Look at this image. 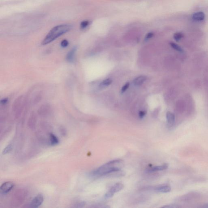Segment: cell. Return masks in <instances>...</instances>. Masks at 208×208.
<instances>
[{
  "label": "cell",
  "instance_id": "cell-1",
  "mask_svg": "<svg viewBox=\"0 0 208 208\" xmlns=\"http://www.w3.org/2000/svg\"><path fill=\"white\" fill-rule=\"evenodd\" d=\"M71 27V26L70 25L65 24L55 26L47 34L43 40L42 44L46 45L51 43L63 34L68 32L70 30Z\"/></svg>",
  "mask_w": 208,
  "mask_h": 208
},
{
  "label": "cell",
  "instance_id": "cell-2",
  "mask_svg": "<svg viewBox=\"0 0 208 208\" xmlns=\"http://www.w3.org/2000/svg\"><path fill=\"white\" fill-rule=\"evenodd\" d=\"M121 160H115L109 162L101 166L92 173L94 176H104L111 172H116L120 170L119 168L116 166V165L121 163Z\"/></svg>",
  "mask_w": 208,
  "mask_h": 208
},
{
  "label": "cell",
  "instance_id": "cell-3",
  "mask_svg": "<svg viewBox=\"0 0 208 208\" xmlns=\"http://www.w3.org/2000/svg\"><path fill=\"white\" fill-rule=\"evenodd\" d=\"M25 98L23 96H19L17 98L13 104V109L16 113H19L21 112L25 104Z\"/></svg>",
  "mask_w": 208,
  "mask_h": 208
},
{
  "label": "cell",
  "instance_id": "cell-4",
  "mask_svg": "<svg viewBox=\"0 0 208 208\" xmlns=\"http://www.w3.org/2000/svg\"><path fill=\"white\" fill-rule=\"evenodd\" d=\"M124 187V186L121 183H117L113 186L111 189L105 195V197L108 198L112 197L116 193L122 190Z\"/></svg>",
  "mask_w": 208,
  "mask_h": 208
},
{
  "label": "cell",
  "instance_id": "cell-5",
  "mask_svg": "<svg viewBox=\"0 0 208 208\" xmlns=\"http://www.w3.org/2000/svg\"><path fill=\"white\" fill-rule=\"evenodd\" d=\"M44 201V197L42 194H39L32 200L31 203V207L33 208H38L41 205Z\"/></svg>",
  "mask_w": 208,
  "mask_h": 208
},
{
  "label": "cell",
  "instance_id": "cell-6",
  "mask_svg": "<svg viewBox=\"0 0 208 208\" xmlns=\"http://www.w3.org/2000/svg\"><path fill=\"white\" fill-rule=\"evenodd\" d=\"M14 186V183L12 182H6L4 183L0 188L1 193L6 194L12 189Z\"/></svg>",
  "mask_w": 208,
  "mask_h": 208
},
{
  "label": "cell",
  "instance_id": "cell-7",
  "mask_svg": "<svg viewBox=\"0 0 208 208\" xmlns=\"http://www.w3.org/2000/svg\"><path fill=\"white\" fill-rule=\"evenodd\" d=\"M77 50V47H74L68 52L66 58V60L68 62H70V63L74 62V56H75Z\"/></svg>",
  "mask_w": 208,
  "mask_h": 208
},
{
  "label": "cell",
  "instance_id": "cell-8",
  "mask_svg": "<svg viewBox=\"0 0 208 208\" xmlns=\"http://www.w3.org/2000/svg\"><path fill=\"white\" fill-rule=\"evenodd\" d=\"M168 168V165L167 164H165L162 165L157 166L154 167L150 169L148 171L149 172H155L159 171H162L167 169Z\"/></svg>",
  "mask_w": 208,
  "mask_h": 208
},
{
  "label": "cell",
  "instance_id": "cell-9",
  "mask_svg": "<svg viewBox=\"0 0 208 208\" xmlns=\"http://www.w3.org/2000/svg\"><path fill=\"white\" fill-rule=\"evenodd\" d=\"M192 18L196 21H203L205 19V14L203 12H198L194 14Z\"/></svg>",
  "mask_w": 208,
  "mask_h": 208
},
{
  "label": "cell",
  "instance_id": "cell-10",
  "mask_svg": "<svg viewBox=\"0 0 208 208\" xmlns=\"http://www.w3.org/2000/svg\"><path fill=\"white\" fill-rule=\"evenodd\" d=\"M146 80V77L144 76H139L134 79L133 83L136 86H140L144 83Z\"/></svg>",
  "mask_w": 208,
  "mask_h": 208
},
{
  "label": "cell",
  "instance_id": "cell-11",
  "mask_svg": "<svg viewBox=\"0 0 208 208\" xmlns=\"http://www.w3.org/2000/svg\"><path fill=\"white\" fill-rule=\"evenodd\" d=\"M167 120L170 125H172L175 122V115L171 112H167L166 114Z\"/></svg>",
  "mask_w": 208,
  "mask_h": 208
},
{
  "label": "cell",
  "instance_id": "cell-12",
  "mask_svg": "<svg viewBox=\"0 0 208 208\" xmlns=\"http://www.w3.org/2000/svg\"><path fill=\"white\" fill-rule=\"evenodd\" d=\"M50 106L48 104H43L39 108L38 112L42 114H47L50 110Z\"/></svg>",
  "mask_w": 208,
  "mask_h": 208
},
{
  "label": "cell",
  "instance_id": "cell-13",
  "mask_svg": "<svg viewBox=\"0 0 208 208\" xmlns=\"http://www.w3.org/2000/svg\"><path fill=\"white\" fill-rule=\"evenodd\" d=\"M50 143L51 145L55 146L58 144L59 143V139L55 135L51 133L50 135Z\"/></svg>",
  "mask_w": 208,
  "mask_h": 208
},
{
  "label": "cell",
  "instance_id": "cell-14",
  "mask_svg": "<svg viewBox=\"0 0 208 208\" xmlns=\"http://www.w3.org/2000/svg\"><path fill=\"white\" fill-rule=\"evenodd\" d=\"M171 190V188L169 186H164L160 187L156 189L157 191L159 192L163 193L169 192Z\"/></svg>",
  "mask_w": 208,
  "mask_h": 208
},
{
  "label": "cell",
  "instance_id": "cell-15",
  "mask_svg": "<svg viewBox=\"0 0 208 208\" xmlns=\"http://www.w3.org/2000/svg\"><path fill=\"white\" fill-rule=\"evenodd\" d=\"M112 83V80L110 79H107L104 80L102 83H100L99 87L101 88L107 87Z\"/></svg>",
  "mask_w": 208,
  "mask_h": 208
},
{
  "label": "cell",
  "instance_id": "cell-16",
  "mask_svg": "<svg viewBox=\"0 0 208 208\" xmlns=\"http://www.w3.org/2000/svg\"><path fill=\"white\" fill-rule=\"evenodd\" d=\"M170 45L171 47L176 51H178L179 52H183V50L180 46L178 45H176L175 43H170Z\"/></svg>",
  "mask_w": 208,
  "mask_h": 208
},
{
  "label": "cell",
  "instance_id": "cell-17",
  "mask_svg": "<svg viewBox=\"0 0 208 208\" xmlns=\"http://www.w3.org/2000/svg\"><path fill=\"white\" fill-rule=\"evenodd\" d=\"M183 37V34L180 32H178V33H175L174 35V38L176 41L177 42L180 41L181 39Z\"/></svg>",
  "mask_w": 208,
  "mask_h": 208
},
{
  "label": "cell",
  "instance_id": "cell-18",
  "mask_svg": "<svg viewBox=\"0 0 208 208\" xmlns=\"http://www.w3.org/2000/svg\"><path fill=\"white\" fill-rule=\"evenodd\" d=\"M12 149V146L11 145H9L4 149L3 151V154H6L10 152Z\"/></svg>",
  "mask_w": 208,
  "mask_h": 208
},
{
  "label": "cell",
  "instance_id": "cell-19",
  "mask_svg": "<svg viewBox=\"0 0 208 208\" xmlns=\"http://www.w3.org/2000/svg\"><path fill=\"white\" fill-rule=\"evenodd\" d=\"M89 22L87 21H83L81 22V25H80L81 29H85L89 25Z\"/></svg>",
  "mask_w": 208,
  "mask_h": 208
},
{
  "label": "cell",
  "instance_id": "cell-20",
  "mask_svg": "<svg viewBox=\"0 0 208 208\" xmlns=\"http://www.w3.org/2000/svg\"><path fill=\"white\" fill-rule=\"evenodd\" d=\"M129 85L130 84L129 83H127L126 84H125V85H124L123 87H122V93H124V92H125V91L127 90L128 88V87H129Z\"/></svg>",
  "mask_w": 208,
  "mask_h": 208
},
{
  "label": "cell",
  "instance_id": "cell-21",
  "mask_svg": "<svg viewBox=\"0 0 208 208\" xmlns=\"http://www.w3.org/2000/svg\"><path fill=\"white\" fill-rule=\"evenodd\" d=\"M68 44H69V43H68V41L66 40H64L61 42V45L63 48H66L68 46Z\"/></svg>",
  "mask_w": 208,
  "mask_h": 208
},
{
  "label": "cell",
  "instance_id": "cell-22",
  "mask_svg": "<svg viewBox=\"0 0 208 208\" xmlns=\"http://www.w3.org/2000/svg\"><path fill=\"white\" fill-rule=\"evenodd\" d=\"M163 207L167 208H179L181 207L177 205H168L164 206Z\"/></svg>",
  "mask_w": 208,
  "mask_h": 208
},
{
  "label": "cell",
  "instance_id": "cell-23",
  "mask_svg": "<svg viewBox=\"0 0 208 208\" xmlns=\"http://www.w3.org/2000/svg\"><path fill=\"white\" fill-rule=\"evenodd\" d=\"M146 114V112L145 111H139V117L141 119V118H143L144 117Z\"/></svg>",
  "mask_w": 208,
  "mask_h": 208
},
{
  "label": "cell",
  "instance_id": "cell-24",
  "mask_svg": "<svg viewBox=\"0 0 208 208\" xmlns=\"http://www.w3.org/2000/svg\"><path fill=\"white\" fill-rule=\"evenodd\" d=\"M153 36V33H152V32H150V33H148V34H147V35H146V39L148 40V39H150L151 38H152Z\"/></svg>",
  "mask_w": 208,
  "mask_h": 208
},
{
  "label": "cell",
  "instance_id": "cell-25",
  "mask_svg": "<svg viewBox=\"0 0 208 208\" xmlns=\"http://www.w3.org/2000/svg\"><path fill=\"white\" fill-rule=\"evenodd\" d=\"M8 98H7L2 99V100H1V104H6L7 102H8Z\"/></svg>",
  "mask_w": 208,
  "mask_h": 208
},
{
  "label": "cell",
  "instance_id": "cell-26",
  "mask_svg": "<svg viewBox=\"0 0 208 208\" xmlns=\"http://www.w3.org/2000/svg\"><path fill=\"white\" fill-rule=\"evenodd\" d=\"M202 207L208 208V204H205L203 207Z\"/></svg>",
  "mask_w": 208,
  "mask_h": 208
}]
</instances>
